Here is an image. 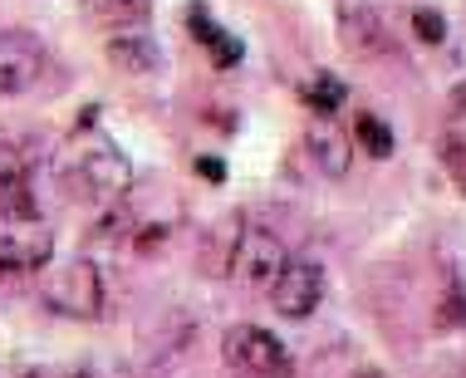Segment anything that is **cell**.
<instances>
[{"mask_svg":"<svg viewBox=\"0 0 466 378\" xmlns=\"http://www.w3.org/2000/svg\"><path fill=\"white\" fill-rule=\"evenodd\" d=\"M45 305L55 314H69V320H98L108 305L104 295V275H98L94 261H65V266L45 271Z\"/></svg>","mask_w":466,"mask_h":378,"instance_id":"6da1fadb","label":"cell"},{"mask_svg":"<svg viewBox=\"0 0 466 378\" xmlns=\"http://www.w3.org/2000/svg\"><path fill=\"white\" fill-rule=\"evenodd\" d=\"M55 261V226L40 211H0V271H45Z\"/></svg>","mask_w":466,"mask_h":378,"instance_id":"7a4b0ae2","label":"cell"},{"mask_svg":"<svg viewBox=\"0 0 466 378\" xmlns=\"http://www.w3.org/2000/svg\"><path fill=\"white\" fill-rule=\"evenodd\" d=\"M221 354L236 373L246 378H289L295 363H289V349L260 324H231L221 334Z\"/></svg>","mask_w":466,"mask_h":378,"instance_id":"3957f363","label":"cell"},{"mask_svg":"<svg viewBox=\"0 0 466 378\" xmlns=\"http://www.w3.org/2000/svg\"><path fill=\"white\" fill-rule=\"evenodd\" d=\"M285 261L289 256H285V246H280L275 231H266V226H236L226 271H231L241 285H270L275 275L285 271Z\"/></svg>","mask_w":466,"mask_h":378,"instance_id":"277c9868","label":"cell"},{"mask_svg":"<svg viewBox=\"0 0 466 378\" xmlns=\"http://www.w3.org/2000/svg\"><path fill=\"white\" fill-rule=\"evenodd\" d=\"M324 300V266L314 261H285V271L270 281V305L285 320H309Z\"/></svg>","mask_w":466,"mask_h":378,"instance_id":"5b68a950","label":"cell"},{"mask_svg":"<svg viewBox=\"0 0 466 378\" xmlns=\"http://www.w3.org/2000/svg\"><path fill=\"white\" fill-rule=\"evenodd\" d=\"M45 74V45L25 30H0V98L35 89Z\"/></svg>","mask_w":466,"mask_h":378,"instance_id":"8992f818","label":"cell"},{"mask_svg":"<svg viewBox=\"0 0 466 378\" xmlns=\"http://www.w3.org/2000/svg\"><path fill=\"white\" fill-rule=\"evenodd\" d=\"M79 182L89 187V197H98V201H118L133 187V162L108 143L89 148V153L79 158Z\"/></svg>","mask_w":466,"mask_h":378,"instance_id":"52a82bcc","label":"cell"},{"mask_svg":"<svg viewBox=\"0 0 466 378\" xmlns=\"http://www.w3.org/2000/svg\"><path fill=\"white\" fill-rule=\"evenodd\" d=\"M108 59L118 65L123 74H157L162 69V45L153 40V35H137V30H118L108 40Z\"/></svg>","mask_w":466,"mask_h":378,"instance_id":"ba28073f","label":"cell"},{"mask_svg":"<svg viewBox=\"0 0 466 378\" xmlns=\"http://www.w3.org/2000/svg\"><path fill=\"white\" fill-rule=\"evenodd\" d=\"M305 143H309V158L319 162V172H329V178H344V172H349V162H354V148H349V138L339 133L329 118H319V123H314Z\"/></svg>","mask_w":466,"mask_h":378,"instance_id":"9c48e42d","label":"cell"},{"mask_svg":"<svg viewBox=\"0 0 466 378\" xmlns=\"http://www.w3.org/2000/svg\"><path fill=\"white\" fill-rule=\"evenodd\" d=\"M192 35H197V40L211 49V59H217V69H231V65H241V40H236V35H226L217 20H207V10H192Z\"/></svg>","mask_w":466,"mask_h":378,"instance_id":"30bf717a","label":"cell"},{"mask_svg":"<svg viewBox=\"0 0 466 378\" xmlns=\"http://www.w3.org/2000/svg\"><path fill=\"white\" fill-rule=\"evenodd\" d=\"M0 211H30V178L15 153H0Z\"/></svg>","mask_w":466,"mask_h":378,"instance_id":"8fae6325","label":"cell"},{"mask_svg":"<svg viewBox=\"0 0 466 378\" xmlns=\"http://www.w3.org/2000/svg\"><path fill=\"white\" fill-rule=\"evenodd\" d=\"M344 40H349V49H359V55H383V49H393V35L378 25L373 10H359V15H349Z\"/></svg>","mask_w":466,"mask_h":378,"instance_id":"7c38bea8","label":"cell"},{"mask_svg":"<svg viewBox=\"0 0 466 378\" xmlns=\"http://www.w3.org/2000/svg\"><path fill=\"white\" fill-rule=\"evenodd\" d=\"M89 10L113 30H137L153 15V0H89Z\"/></svg>","mask_w":466,"mask_h":378,"instance_id":"4fadbf2b","label":"cell"},{"mask_svg":"<svg viewBox=\"0 0 466 378\" xmlns=\"http://www.w3.org/2000/svg\"><path fill=\"white\" fill-rule=\"evenodd\" d=\"M344 98H349V89H344V79L339 74H314V79L305 84V104L319 113V118H334L339 108H344Z\"/></svg>","mask_w":466,"mask_h":378,"instance_id":"5bb4252c","label":"cell"},{"mask_svg":"<svg viewBox=\"0 0 466 378\" xmlns=\"http://www.w3.org/2000/svg\"><path fill=\"white\" fill-rule=\"evenodd\" d=\"M354 143H359V148H363V153H369V158H393L398 138H393V128H388L383 118H373V113H359Z\"/></svg>","mask_w":466,"mask_h":378,"instance_id":"9a60e30c","label":"cell"},{"mask_svg":"<svg viewBox=\"0 0 466 378\" xmlns=\"http://www.w3.org/2000/svg\"><path fill=\"white\" fill-rule=\"evenodd\" d=\"M442 168H447L451 187L466 197V138H447L442 143Z\"/></svg>","mask_w":466,"mask_h":378,"instance_id":"2e32d148","label":"cell"},{"mask_svg":"<svg viewBox=\"0 0 466 378\" xmlns=\"http://www.w3.org/2000/svg\"><path fill=\"white\" fill-rule=\"evenodd\" d=\"M412 30H418V40H427V45H442L447 40V20L437 15V10H427V5L412 10Z\"/></svg>","mask_w":466,"mask_h":378,"instance_id":"e0dca14e","label":"cell"},{"mask_svg":"<svg viewBox=\"0 0 466 378\" xmlns=\"http://www.w3.org/2000/svg\"><path fill=\"white\" fill-rule=\"evenodd\" d=\"M197 172H207L211 182H221V178H226V168H221L217 158H197Z\"/></svg>","mask_w":466,"mask_h":378,"instance_id":"ac0fdd59","label":"cell"},{"mask_svg":"<svg viewBox=\"0 0 466 378\" xmlns=\"http://www.w3.org/2000/svg\"><path fill=\"white\" fill-rule=\"evenodd\" d=\"M369 378H378V373H369Z\"/></svg>","mask_w":466,"mask_h":378,"instance_id":"d6986e66","label":"cell"}]
</instances>
